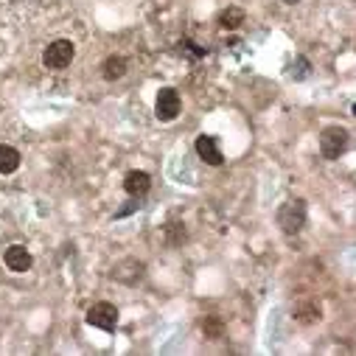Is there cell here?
<instances>
[{"instance_id": "6da1fadb", "label": "cell", "mask_w": 356, "mask_h": 356, "mask_svg": "<svg viewBox=\"0 0 356 356\" xmlns=\"http://www.w3.org/2000/svg\"><path fill=\"white\" fill-rule=\"evenodd\" d=\"M278 225H280L283 233H289V236L300 233L306 228V202L303 199H289L287 205H280Z\"/></svg>"}, {"instance_id": "7a4b0ae2", "label": "cell", "mask_w": 356, "mask_h": 356, "mask_svg": "<svg viewBox=\"0 0 356 356\" xmlns=\"http://www.w3.org/2000/svg\"><path fill=\"white\" fill-rule=\"evenodd\" d=\"M74 56H76V45L74 42L70 40H53L42 53V65L48 70H65L70 62H74Z\"/></svg>"}, {"instance_id": "3957f363", "label": "cell", "mask_w": 356, "mask_h": 356, "mask_svg": "<svg viewBox=\"0 0 356 356\" xmlns=\"http://www.w3.org/2000/svg\"><path fill=\"white\" fill-rule=\"evenodd\" d=\"M348 144H350V135L342 126H328L320 135V152H323L325 160H337L348 149Z\"/></svg>"}, {"instance_id": "277c9868", "label": "cell", "mask_w": 356, "mask_h": 356, "mask_svg": "<svg viewBox=\"0 0 356 356\" xmlns=\"http://www.w3.org/2000/svg\"><path fill=\"white\" fill-rule=\"evenodd\" d=\"M144 275H146V264L137 258H124L110 269V278L118 283H126V287H137L144 280Z\"/></svg>"}, {"instance_id": "5b68a950", "label": "cell", "mask_w": 356, "mask_h": 356, "mask_svg": "<svg viewBox=\"0 0 356 356\" xmlns=\"http://www.w3.org/2000/svg\"><path fill=\"white\" fill-rule=\"evenodd\" d=\"M180 110H183L180 93H177L174 87H163V90L158 93V101H155V115H158V121L169 124V121H174V118L180 115Z\"/></svg>"}, {"instance_id": "8992f818", "label": "cell", "mask_w": 356, "mask_h": 356, "mask_svg": "<svg viewBox=\"0 0 356 356\" xmlns=\"http://www.w3.org/2000/svg\"><path fill=\"white\" fill-rule=\"evenodd\" d=\"M87 323L93 328H101V331H115V325H118V309L112 303H107V300L93 303L87 309Z\"/></svg>"}, {"instance_id": "52a82bcc", "label": "cell", "mask_w": 356, "mask_h": 356, "mask_svg": "<svg viewBox=\"0 0 356 356\" xmlns=\"http://www.w3.org/2000/svg\"><path fill=\"white\" fill-rule=\"evenodd\" d=\"M196 155L207 163V166H222L225 158H222V149L217 144V137H210V135H199L196 137Z\"/></svg>"}, {"instance_id": "ba28073f", "label": "cell", "mask_w": 356, "mask_h": 356, "mask_svg": "<svg viewBox=\"0 0 356 356\" xmlns=\"http://www.w3.org/2000/svg\"><path fill=\"white\" fill-rule=\"evenodd\" d=\"M3 261H6V266H9L12 272H28V269H31V264H34L31 253H28L23 244H12V247H6Z\"/></svg>"}, {"instance_id": "9c48e42d", "label": "cell", "mask_w": 356, "mask_h": 356, "mask_svg": "<svg viewBox=\"0 0 356 356\" xmlns=\"http://www.w3.org/2000/svg\"><path fill=\"white\" fill-rule=\"evenodd\" d=\"M149 188H152V177L146 171H129L124 177V191L129 196H144Z\"/></svg>"}, {"instance_id": "30bf717a", "label": "cell", "mask_w": 356, "mask_h": 356, "mask_svg": "<svg viewBox=\"0 0 356 356\" xmlns=\"http://www.w3.org/2000/svg\"><path fill=\"white\" fill-rule=\"evenodd\" d=\"M126 67H129V65H126V59L112 53V56H107V59H104V65H101V76H104L107 82L124 79V76H126Z\"/></svg>"}, {"instance_id": "8fae6325", "label": "cell", "mask_w": 356, "mask_h": 356, "mask_svg": "<svg viewBox=\"0 0 356 356\" xmlns=\"http://www.w3.org/2000/svg\"><path fill=\"white\" fill-rule=\"evenodd\" d=\"M20 169V152L15 146H0V174H15Z\"/></svg>"}, {"instance_id": "7c38bea8", "label": "cell", "mask_w": 356, "mask_h": 356, "mask_svg": "<svg viewBox=\"0 0 356 356\" xmlns=\"http://www.w3.org/2000/svg\"><path fill=\"white\" fill-rule=\"evenodd\" d=\"M202 334H205L207 339H222V337H225V320H222L219 314H207V317L202 320Z\"/></svg>"}, {"instance_id": "4fadbf2b", "label": "cell", "mask_w": 356, "mask_h": 356, "mask_svg": "<svg viewBox=\"0 0 356 356\" xmlns=\"http://www.w3.org/2000/svg\"><path fill=\"white\" fill-rule=\"evenodd\" d=\"M244 23V9H239V6H228L222 15H219V26L222 28H239Z\"/></svg>"}, {"instance_id": "5bb4252c", "label": "cell", "mask_w": 356, "mask_h": 356, "mask_svg": "<svg viewBox=\"0 0 356 356\" xmlns=\"http://www.w3.org/2000/svg\"><path fill=\"white\" fill-rule=\"evenodd\" d=\"M295 317H298V323L312 325L320 320V306L317 303H300V306H295Z\"/></svg>"}, {"instance_id": "9a60e30c", "label": "cell", "mask_w": 356, "mask_h": 356, "mask_svg": "<svg viewBox=\"0 0 356 356\" xmlns=\"http://www.w3.org/2000/svg\"><path fill=\"white\" fill-rule=\"evenodd\" d=\"M298 67H300V70H298V74H292V76H295V79H306V76H309V62H306V59H298Z\"/></svg>"}, {"instance_id": "2e32d148", "label": "cell", "mask_w": 356, "mask_h": 356, "mask_svg": "<svg viewBox=\"0 0 356 356\" xmlns=\"http://www.w3.org/2000/svg\"><path fill=\"white\" fill-rule=\"evenodd\" d=\"M283 3H298V0H283Z\"/></svg>"}]
</instances>
